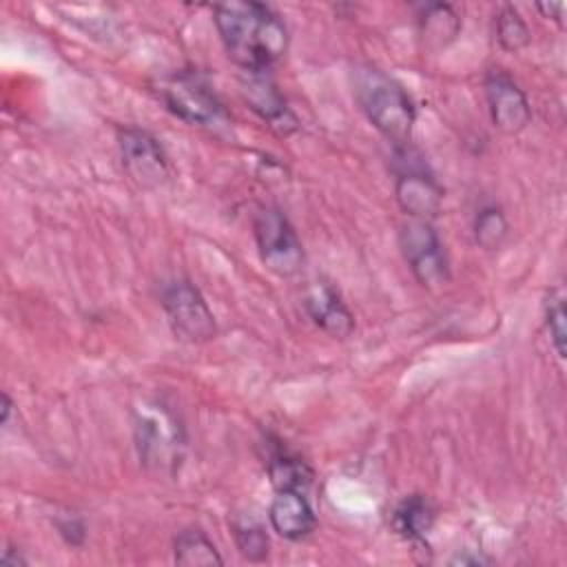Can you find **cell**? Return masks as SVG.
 I'll return each instance as SVG.
<instances>
[{"label": "cell", "instance_id": "6da1fadb", "mask_svg": "<svg viewBox=\"0 0 567 567\" xmlns=\"http://www.w3.org/2000/svg\"><path fill=\"white\" fill-rule=\"evenodd\" d=\"M213 22L226 55L244 73H266L288 51V29L281 16L264 2L215 4Z\"/></svg>", "mask_w": 567, "mask_h": 567}, {"label": "cell", "instance_id": "7a4b0ae2", "mask_svg": "<svg viewBox=\"0 0 567 567\" xmlns=\"http://www.w3.org/2000/svg\"><path fill=\"white\" fill-rule=\"evenodd\" d=\"M352 91L368 122L394 148L410 144L416 109L401 82L372 64H357L352 69Z\"/></svg>", "mask_w": 567, "mask_h": 567}, {"label": "cell", "instance_id": "3957f363", "mask_svg": "<svg viewBox=\"0 0 567 567\" xmlns=\"http://www.w3.org/2000/svg\"><path fill=\"white\" fill-rule=\"evenodd\" d=\"M135 445L144 467L157 474L177 470L184 456V430L168 408L157 401L142 403L135 410Z\"/></svg>", "mask_w": 567, "mask_h": 567}, {"label": "cell", "instance_id": "277c9868", "mask_svg": "<svg viewBox=\"0 0 567 567\" xmlns=\"http://www.w3.org/2000/svg\"><path fill=\"white\" fill-rule=\"evenodd\" d=\"M252 235L261 264L277 277H292L303 266V246L277 206H259L252 215Z\"/></svg>", "mask_w": 567, "mask_h": 567}, {"label": "cell", "instance_id": "5b68a950", "mask_svg": "<svg viewBox=\"0 0 567 567\" xmlns=\"http://www.w3.org/2000/svg\"><path fill=\"white\" fill-rule=\"evenodd\" d=\"M401 252L414 279L427 288L439 290L450 281V264L439 233L427 219H408L399 228Z\"/></svg>", "mask_w": 567, "mask_h": 567}, {"label": "cell", "instance_id": "8992f818", "mask_svg": "<svg viewBox=\"0 0 567 567\" xmlns=\"http://www.w3.org/2000/svg\"><path fill=\"white\" fill-rule=\"evenodd\" d=\"M159 299L175 337L182 341L206 343L217 334V323L204 295L188 279L164 284Z\"/></svg>", "mask_w": 567, "mask_h": 567}, {"label": "cell", "instance_id": "52a82bcc", "mask_svg": "<svg viewBox=\"0 0 567 567\" xmlns=\"http://www.w3.org/2000/svg\"><path fill=\"white\" fill-rule=\"evenodd\" d=\"M159 93L166 109L188 124L217 126L226 120L224 104L197 73H175L162 84Z\"/></svg>", "mask_w": 567, "mask_h": 567}, {"label": "cell", "instance_id": "ba28073f", "mask_svg": "<svg viewBox=\"0 0 567 567\" xmlns=\"http://www.w3.org/2000/svg\"><path fill=\"white\" fill-rule=\"evenodd\" d=\"M117 146L122 166L137 188L153 190L168 182L171 162L155 135L137 126H124L117 131Z\"/></svg>", "mask_w": 567, "mask_h": 567}, {"label": "cell", "instance_id": "9c48e42d", "mask_svg": "<svg viewBox=\"0 0 567 567\" xmlns=\"http://www.w3.org/2000/svg\"><path fill=\"white\" fill-rule=\"evenodd\" d=\"M414 153L408 146L396 148V157L401 166L396 168L394 179V197L401 210L410 219H434L443 204V188L439 182L425 171L423 164H416Z\"/></svg>", "mask_w": 567, "mask_h": 567}, {"label": "cell", "instance_id": "30bf717a", "mask_svg": "<svg viewBox=\"0 0 567 567\" xmlns=\"http://www.w3.org/2000/svg\"><path fill=\"white\" fill-rule=\"evenodd\" d=\"M489 120L503 135H516L532 122V106L523 89L501 69H489L483 80Z\"/></svg>", "mask_w": 567, "mask_h": 567}, {"label": "cell", "instance_id": "8fae6325", "mask_svg": "<svg viewBox=\"0 0 567 567\" xmlns=\"http://www.w3.org/2000/svg\"><path fill=\"white\" fill-rule=\"evenodd\" d=\"M303 308L312 323L332 339H348L354 330V317L350 308L326 281H315L306 288Z\"/></svg>", "mask_w": 567, "mask_h": 567}, {"label": "cell", "instance_id": "7c38bea8", "mask_svg": "<svg viewBox=\"0 0 567 567\" xmlns=\"http://www.w3.org/2000/svg\"><path fill=\"white\" fill-rule=\"evenodd\" d=\"M239 86L248 106L264 122H268L270 128H275L281 135H288L297 128V117L288 109L284 95L279 93L277 84L268 78V73H246Z\"/></svg>", "mask_w": 567, "mask_h": 567}, {"label": "cell", "instance_id": "4fadbf2b", "mask_svg": "<svg viewBox=\"0 0 567 567\" xmlns=\"http://www.w3.org/2000/svg\"><path fill=\"white\" fill-rule=\"evenodd\" d=\"M270 527L286 540H301L310 536L317 527L315 509L299 489H275L268 507Z\"/></svg>", "mask_w": 567, "mask_h": 567}, {"label": "cell", "instance_id": "5bb4252c", "mask_svg": "<svg viewBox=\"0 0 567 567\" xmlns=\"http://www.w3.org/2000/svg\"><path fill=\"white\" fill-rule=\"evenodd\" d=\"M419 35L423 47L430 51H439L447 47L461 31V18L447 2H427L419 7Z\"/></svg>", "mask_w": 567, "mask_h": 567}, {"label": "cell", "instance_id": "9a60e30c", "mask_svg": "<svg viewBox=\"0 0 567 567\" xmlns=\"http://www.w3.org/2000/svg\"><path fill=\"white\" fill-rule=\"evenodd\" d=\"M434 518H436V512L430 498L423 494H410L394 507L392 527L408 543L421 545L425 543V536L432 529Z\"/></svg>", "mask_w": 567, "mask_h": 567}, {"label": "cell", "instance_id": "2e32d148", "mask_svg": "<svg viewBox=\"0 0 567 567\" xmlns=\"http://www.w3.org/2000/svg\"><path fill=\"white\" fill-rule=\"evenodd\" d=\"M173 558L182 567H213L224 565L215 543L199 527H186L173 538Z\"/></svg>", "mask_w": 567, "mask_h": 567}, {"label": "cell", "instance_id": "e0dca14e", "mask_svg": "<svg viewBox=\"0 0 567 567\" xmlns=\"http://www.w3.org/2000/svg\"><path fill=\"white\" fill-rule=\"evenodd\" d=\"M266 470L275 489L308 492V487L312 485V470L308 467V463L281 445L270 450Z\"/></svg>", "mask_w": 567, "mask_h": 567}, {"label": "cell", "instance_id": "ac0fdd59", "mask_svg": "<svg viewBox=\"0 0 567 567\" xmlns=\"http://www.w3.org/2000/svg\"><path fill=\"white\" fill-rule=\"evenodd\" d=\"M230 529H233L235 545H237V549L244 558H248L250 563L266 560L270 540H268V534H266V529L259 520H255L252 516L241 514V516L233 518Z\"/></svg>", "mask_w": 567, "mask_h": 567}, {"label": "cell", "instance_id": "d6986e66", "mask_svg": "<svg viewBox=\"0 0 567 567\" xmlns=\"http://www.w3.org/2000/svg\"><path fill=\"white\" fill-rule=\"evenodd\" d=\"M494 27H496V40L503 51L516 53L529 44V38H532L529 27L514 4H501V9L496 11Z\"/></svg>", "mask_w": 567, "mask_h": 567}, {"label": "cell", "instance_id": "ffe728a7", "mask_svg": "<svg viewBox=\"0 0 567 567\" xmlns=\"http://www.w3.org/2000/svg\"><path fill=\"white\" fill-rule=\"evenodd\" d=\"M509 224L498 206H483L474 217V239L485 250H496L505 244Z\"/></svg>", "mask_w": 567, "mask_h": 567}, {"label": "cell", "instance_id": "44dd1931", "mask_svg": "<svg viewBox=\"0 0 567 567\" xmlns=\"http://www.w3.org/2000/svg\"><path fill=\"white\" fill-rule=\"evenodd\" d=\"M545 328L558 359L567 357V328H565V301L560 292H551L545 306Z\"/></svg>", "mask_w": 567, "mask_h": 567}, {"label": "cell", "instance_id": "7402d4cb", "mask_svg": "<svg viewBox=\"0 0 567 567\" xmlns=\"http://www.w3.org/2000/svg\"><path fill=\"white\" fill-rule=\"evenodd\" d=\"M536 11H540L543 18H549V20L563 24V11H565L563 2H538Z\"/></svg>", "mask_w": 567, "mask_h": 567}, {"label": "cell", "instance_id": "603a6c76", "mask_svg": "<svg viewBox=\"0 0 567 567\" xmlns=\"http://www.w3.org/2000/svg\"><path fill=\"white\" fill-rule=\"evenodd\" d=\"M0 563L2 565H7V567H24L27 565V558H22L20 556V551L16 554V549L13 547H9V549H4V554H2V558H0Z\"/></svg>", "mask_w": 567, "mask_h": 567}, {"label": "cell", "instance_id": "cb8c5ba5", "mask_svg": "<svg viewBox=\"0 0 567 567\" xmlns=\"http://www.w3.org/2000/svg\"><path fill=\"white\" fill-rule=\"evenodd\" d=\"M450 563H452V565H487V563H492V560H489V558H485V556L458 554V556H454Z\"/></svg>", "mask_w": 567, "mask_h": 567}, {"label": "cell", "instance_id": "d4e9b609", "mask_svg": "<svg viewBox=\"0 0 567 567\" xmlns=\"http://www.w3.org/2000/svg\"><path fill=\"white\" fill-rule=\"evenodd\" d=\"M11 410H13V401L7 392H2V412H0V423L7 425L9 423V416H11Z\"/></svg>", "mask_w": 567, "mask_h": 567}]
</instances>
